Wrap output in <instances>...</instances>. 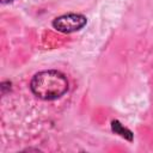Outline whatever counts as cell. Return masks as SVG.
Here are the masks:
<instances>
[{
	"label": "cell",
	"instance_id": "1",
	"mask_svg": "<svg viewBox=\"0 0 153 153\" xmlns=\"http://www.w3.org/2000/svg\"><path fill=\"white\" fill-rule=\"evenodd\" d=\"M31 90L38 98L53 100L67 92L68 81L67 78L57 71H43L32 78Z\"/></svg>",
	"mask_w": 153,
	"mask_h": 153
},
{
	"label": "cell",
	"instance_id": "3",
	"mask_svg": "<svg viewBox=\"0 0 153 153\" xmlns=\"http://www.w3.org/2000/svg\"><path fill=\"white\" fill-rule=\"evenodd\" d=\"M112 130H114L116 134H120L121 136H123L124 139H127V140H129V141L133 139L131 133H130L128 129H126L118 121H114V122H112Z\"/></svg>",
	"mask_w": 153,
	"mask_h": 153
},
{
	"label": "cell",
	"instance_id": "2",
	"mask_svg": "<svg viewBox=\"0 0 153 153\" xmlns=\"http://www.w3.org/2000/svg\"><path fill=\"white\" fill-rule=\"evenodd\" d=\"M86 22L87 20L82 14L69 13V14H65V16H61L54 19L53 26L60 32L69 33V32H74V31L82 29L86 25Z\"/></svg>",
	"mask_w": 153,
	"mask_h": 153
},
{
	"label": "cell",
	"instance_id": "4",
	"mask_svg": "<svg viewBox=\"0 0 153 153\" xmlns=\"http://www.w3.org/2000/svg\"><path fill=\"white\" fill-rule=\"evenodd\" d=\"M10 1H12V0H1V2H4V4L5 2H10Z\"/></svg>",
	"mask_w": 153,
	"mask_h": 153
}]
</instances>
